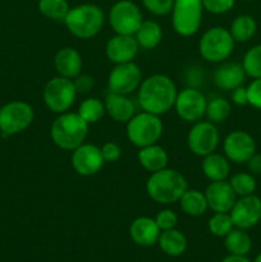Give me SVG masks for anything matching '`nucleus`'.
Returning <instances> with one entry per match:
<instances>
[{
  "instance_id": "obj_1",
  "label": "nucleus",
  "mask_w": 261,
  "mask_h": 262,
  "mask_svg": "<svg viewBox=\"0 0 261 262\" xmlns=\"http://www.w3.org/2000/svg\"><path fill=\"white\" fill-rule=\"evenodd\" d=\"M177 94V86L170 77L153 74L141 82L137 90V104L143 112L160 117L174 106Z\"/></svg>"
},
{
  "instance_id": "obj_2",
  "label": "nucleus",
  "mask_w": 261,
  "mask_h": 262,
  "mask_svg": "<svg viewBox=\"0 0 261 262\" xmlns=\"http://www.w3.org/2000/svg\"><path fill=\"white\" fill-rule=\"evenodd\" d=\"M187 188L188 183L183 174L170 168L151 173L146 181V193L154 202L160 205L178 202Z\"/></svg>"
},
{
  "instance_id": "obj_3",
  "label": "nucleus",
  "mask_w": 261,
  "mask_h": 262,
  "mask_svg": "<svg viewBox=\"0 0 261 262\" xmlns=\"http://www.w3.org/2000/svg\"><path fill=\"white\" fill-rule=\"evenodd\" d=\"M89 124L78 113L66 112L55 118L50 128L51 141L64 151H73L86 141Z\"/></svg>"
},
{
  "instance_id": "obj_4",
  "label": "nucleus",
  "mask_w": 261,
  "mask_h": 262,
  "mask_svg": "<svg viewBox=\"0 0 261 262\" xmlns=\"http://www.w3.org/2000/svg\"><path fill=\"white\" fill-rule=\"evenodd\" d=\"M63 22L74 37L87 40L95 37L102 30L105 14L99 5L84 3L71 8Z\"/></svg>"
},
{
  "instance_id": "obj_5",
  "label": "nucleus",
  "mask_w": 261,
  "mask_h": 262,
  "mask_svg": "<svg viewBox=\"0 0 261 262\" xmlns=\"http://www.w3.org/2000/svg\"><path fill=\"white\" fill-rule=\"evenodd\" d=\"M163 130L164 124L160 117L143 110L136 113L130 120L125 123V135L128 141L138 148L158 143Z\"/></svg>"
},
{
  "instance_id": "obj_6",
  "label": "nucleus",
  "mask_w": 261,
  "mask_h": 262,
  "mask_svg": "<svg viewBox=\"0 0 261 262\" xmlns=\"http://www.w3.org/2000/svg\"><path fill=\"white\" fill-rule=\"evenodd\" d=\"M234 38L229 30L220 26L205 31L199 41V53L209 63H223L234 50Z\"/></svg>"
},
{
  "instance_id": "obj_7",
  "label": "nucleus",
  "mask_w": 261,
  "mask_h": 262,
  "mask_svg": "<svg viewBox=\"0 0 261 262\" xmlns=\"http://www.w3.org/2000/svg\"><path fill=\"white\" fill-rule=\"evenodd\" d=\"M202 0H174L171 26L182 37H191L199 32L204 14Z\"/></svg>"
},
{
  "instance_id": "obj_8",
  "label": "nucleus",
  "mask_w": 261,
  "mask_h": 262,
  "mask_svg": "<svg viewBox=\"0 0 261 262\" xmlns=\"http://www.w3.org/2000/svg\"><path fill=\"white\" fill-rule=\"evenodd\" d=\"M77 90L73 79L56 76L46 82L42 91L44 104L49 110L56 114L69 112L77 97Z\"/></svg>"
},
{
  "instance_id": "obj_9",
  "label": "nucleus",
  "mask_w": 261,
  "mask_h": 262,
  "mask_svg": "<svg viewBox=\"0 0 261 262\" xmlns=\"http://www.w3.org/2000/svg\"><path fill=\"white\" fill-rule=\"evenodd\" d=\"M35 119L33 107L22 100H13L0 107V132L14 136L27 129Z\"/></svg>"
},
{
  "instance_id": "obj_10",
  "label": "nucleus",
  "mask_w": 261,
  "mask_h": 262,
  "mask_svg": "<svg viewBox=\"0 0 261 262\" xmlns=\"http://www.w3.org/2000/svg\"><path fill=\"white\" fill-rule=\"evenodd\" d=\"M109 25L118 35H135L143 22V15L140 7L132 0H118L110 8Z\"/></svg>"
},
{
  "instance_id": "obj_11",
  "label": "nucleus",
  "mask_w": 261,
  "mask_h": 262,
  "mask_svg": "<svg viewBox=\"0 0 261 262\" xmlns=\"http://www.w3.org/2000/svg\"><path fill=\"white\" fill-rule=\"evenodd\" d=\"M220 141L216 124L209 120H200L192 124L187 135V146L193 155L204 158L215 152Z\"/></svg>"
},
{
  "instance_id": "obj_12",
  "label": "nucleus",
  "mask_w": 261,
  "mask_h": 262,
  "mask_svg": "<svg viewBox=\"0 0 261 262\" xmlns=\"http://www.w3.org/2000/svg\"><path fill=\"white\" fill-rule=\"evenodd\" d=\"M207 100L205 95L194 87H186L177 94L174 109L177 115L187 123H196L202 120L206 113Z\"/></svg>"
},
{
  "instance_id": "obj_13",
  "label": "nucleus",
  "mask_w": 261,
  "mask_h": 262,
  "mask_svg": "<svg viewBox=\"0 0 261 262\" xmlns=\"http://www.w3.org/2000/svg\"><path fill=\"white\" fill-rule=\"evenodd\" d=\"M142 82V72L135 61L115 64L107 77V89L110 92L130 95L137 91Z\"/></svg>"
},
{
  "instance_id": "obj_14",
  "label": "nucleus",
  "mask_w": 261,
  "mask_h": 262,
  "mask_svg": "<svg viewBox=\"0 0 261 262\" xmlns=\"http://www.w3.org/2000/svg\"><path fill=\"white\" fill-rule=\"evenodd\" d=\"M71 163L78 176L92 177L101 170L105 161L101 155V148L84 142L72 151Z\"/></svg>"
},
{
  "instance_id": "obj_15",
  "label": "nucleus",
  "mask_w": 261,
  "mask_h": 262,
  "mask_svg": "<svg viewBox=\"0 0 261 262\" xmlns=\"http://www.w3.org/2000/svg\"><path fill=\"white\" fill-rule=\"evenodd\" d=\"M224 156L234 164L247 163L248 159L256 152V143L252 136L245 130H233L223 142Z\"/></svg>"
},
{
  "instance_id": "obj_16",
  "label": "nucleus",
  "mask_w": 261,
  "mask_h": 262,
  "mask_svg": "<svg viewBox=\"0 0 261 262\" xmlns=\"http://www.w3.org/2000/svg\"><path fill=\"white\" fill-rule=\"evenodd\" d=\"M234 228L247 230L256 227L261 220V199L255 194L237 199L229 212Z\"/></svg>"
},
{
  "instance_id": "obj_17",
  "label": "nucleus",
  "mask_w": 261,
  "mask_h": 262,
  "mask_svg": "<svg viewBox=\"0 0 261 262\" xmlns=\"http://www.w3.org/2000/svg\"><path fill=\"white\" fill-rule=\"evenodd\" d=\"M138 42L132 35H118L107 40L105 46V54L113 64H122L133 61L138 53Z\"/></svg>"
},
{
  "instance_id": "obj_18",
  "label": "nucleus",
  "mask_w": 261,
  "mask_h": 262,
  "mask_svg": "<svg viewBox=\"0 0 261 262\" xmlns=\"http://www.w3.org/2000/svg\"><path fill=\"white\" fill-rule=\"evenodd\" d=\"M207 206L212 212H230L233 205L237 201V194L233 191L229 182H210L205 189Z\"/></svg>"
},
{
  "instance_id": "obj_19",
  "label": "nucleus",
  "mask_w": 261,
  "mask_h": 262,
  "mask_svg": "<svg viewBox=\"0 0 261 262\" xmlns=\"http://www.w3.org/2000/svg\"><path fill=\"white\" fill-rule=\"evenodd\" d=\"M246 78V72L242 63L237 61H223L214 72V83L217 89L232 91L242 86Z\"/></svg>"
},
{
  "instance_id": "obj_20",
  "label": "nucleus",
  "mask_w": 261,
  "mask_h": 262,
  "mask_svg": "<svg viewBox=\"0 0 261 262\" xmlns=\"http://www.w3.org/2000/svg\"><path fill=\"white\" fill-rule=\"evenodd\" d=\"M105 112L117 123H127L136 114L135 101L129 95H120L115 92H107L105 96Z\"/></svg>"
},
{
  "instance_id": "obj_21",
  "label": "nucleus",
  "mask_w": 261,
  "mask_h": 262,
  "mask_svg": "<svg viewBox=\"0 0 261 262\" xmlns=\"http://www.w3.org/2000/svg\"><path fill=\"white\" fill-rule=\"evenodd\" d=\"M161 230L159 229L155 219L148 216L136 217L129 225L130 239L141 247H151L156 245Z\"/></svg>"
},
{
  "instance_id": "obj_22",
  "label": "nucleus",
  "mask_w": 261,
  "mask_h": 262,
  "mask_svg": "<svg viewBox=\"0 0 261 262\" xmlns=\"http://www.w3.org/2000/svg\"><path fill=\"white\" fill-rule=\"evenodd\" d=\"M82 67L83 61L81 54L74 48L66 46L59 49L54 56V68L60 77L74 79L82 73Z\"/></svg>"
},
{
  "instance_id": "obj_23",
  "label": "nucleus",
  "mask_w": 261,
  "mask_h": 262,
  "mask_svg": "<svg viewBox=\"0 0 261 262\" xmlns=\"http://www.w3.org/2000/svg\"><path fill=\"white\" fill-rule=\"evenodd\" d=\"M137 160L140 165L151 174L165 169L168 166L169 156L165 148L159 146L158 143H154V145L140 148L137 154Z\"/></svg>"
},
{
  "instance_id": "obj_24",
  "label": "nucleus",
  "mask_w": 261,
  "mask_h": 262,
  "mask_svg": "<svg viewBox=\"0 0 261 262\" xmlns=\"http://www.w3.org/2000/svg\"><path fill=\"white\" fill-rule=\"evenodd\" d=\"M201 170L210 182L225 181L229 176V160L222 154L211 152L202 158Z\"/></svg>"
},
{
  "instance_id": "obj_25",
  "label": "nucleus",
  "mask_w": 261,
  "mask_h": 262,
  "mask_svg": "<svg viewBox=\"0 0 261 262\" xmlns=\"http://www.w3.org/2000/svg\"><path fill=\"white\" fill-rule=\"evenodd\" d=\"M182 212L191 217H199L209 210L205 192L200 189L187 188L178 201Z\"/></svg>"
},
{
  "instance_id": "obj_26",
  "label": "nucleus",
  "mask_w": 261,
  "mask_h": 262,
  "mask_svg": "<svg viewBox=\"0 0 261 262\" xmlns=\"http://www.w3.org/2000/svg\"><path fill=\"white\" fill-rule=\"evenodd\" d=\"M158 245L165 255L170 256V257H178L186 252L187 238L181 230L173 228V229L163 230L160 233Z\"/></svg>"
},
{
  "instance_id": "obj_27",
  "label": "nucleus",
  "mask_w": 261,
  "mask_h": 262,
  "mask_svg": "<svg viewBox=\"0 0 261 262\" xmlns=\"http://www.w3.org/2000/svg\"><path fill=\"white\" fill-rule=\"evenodd\" d=\"M138 46L142 49H155L163 40V30L161 26L155 20H143L135 35Z\"/></svg>"
},
{
  "instance_id": "obj_28",
  "label": "nucleus",
  "mask_w": 261,
  "mask_h": 262,
  "mask_svg": "<svg viewBox=\"0 0 261 262\" xmlns=\"http://www.w3.org/2000/svg\"><path fill=\"white\" fill-rule=\"evenodd\" d=\"M224 245L229 255L246 256L252 248V241L246 230L233 228L224 237Z\"/></svg>"
},
{
  "instance_id": "obj_29",
  "label": "nucleus",
  "mask_w": 261,
  "mask_h": 262,
  "mask_svg": "<svg viewBox=\"0 0 261 262\" xmlns=\"http://www.w3.org/2000/svg\"><path fill=\"white\" fill-rule=\"evenodd\" d=\"M257 23L255 18L248 14H241L230 23L229 32L235 42H247L255 36Z\"/></svg>"
},
{
  "instance_id": "obj_30",
  "label": "nucleus",
  "mask_w": 261,
  "mask_h": 262,
  "mask_svg": "<svg viewBox=\"0 0 261 262\" xmlns=\"http://www.w3.org/2000/svg\"><path fill=\"white\" fill-rule=\"evenodd\" d=\"M79 117L87 123V124H95L102 119L106 112H105V104L97 97H87L79 104L78 112Z\"/></svg>"
},
{
  "instance_id": "obj_31",
  "label": "nucleus",
  "mask_w": 261,
  "mask_h": 262,
  "mask_svg": "<svg viewBox=\"0 0 261 262\" xmlns=\"http://www.w3.org/2000/svg\"><path fill=\"white\" fill-rule=\"evenodd\" d=\"M230 113H232V105L227 99L214 97L210 101H207L205 117L207 118L209 122L219 124V123L225 122L229 118Z\"/></svg>"
},
{
  "instance_id": "obj_32",
  "label": "nucleus",
  "mask_w": 261,
  "mask_h": 262,
  "mask_svg": "<svg viewBox=\"0 0 261 262\" xmlns=\"http://www.w3.org/2000/svg\"><path fill=\"white\" fill-rule=\"evenodd\" d=\"M37 7L38 12L44 17L51 20H61V22L71 9L68 0H38Z\"/></svg>"
},
{
  "instance_id": "obj_33",
  "label": "nucleus",
  "mask_w": 261,
  "mask_h": 262,
  "mask_svg": "<svg viewBox=\"0 0 261 262\" xmlns=\"http://www.w3.org/2000/svg\"><path fill=\"white\" fill-rule=\"evenodd\" d=\"M234 228L229 212H214L207 222V229L212 235L224 238Z\"/></svg>"
},
{
  "instance_id": "obj_34",
  "label": "nucleus",
  "mask_w": 261,
  "mask_h": 262,
  "mask_svg": "<svg viewBox=\"0 0 261 262\" xmlns=\"http://www.w3.org/2000/svg\"><path fill=\"white\" fill-rule=\"evenodd\" d=\"M237 197L250 196L256 191V179L251 173H237L228 181Z\"/></svg>"
},
{
  "instance_id": "obj_35",
  "label": "nucleus",
  "mask_w": 261,
  "mask_h": 262,
  "mask_svg": "<svg viewBox=\"0 0 261 262\" xmlns=\"http://www.w3.org/2000/svg\"><path fill=\"white\" fill-rule=\"evenodd\" d=\"M242 67L246 76L253 79L261 78V45L253 46L245 54Z\"/></svg>"
},
{
  "instance_id": "obj_36",
  "label": "nucleus",
  "mask_w": 261,
  "mask_h": 262,
  "mask_svg": "<svg viewBox=\"0 0 261 262\" xmlns=\"http://www.w3.org/2000/svg\"><path fill=\"white\" fill-rule=\"evenodd\" d=\"M147 12L154 15H166L173 9L174 0H141Z\"/></svg>"
},
{
  "instance_id": "obj_37",
  "label": "nucleus",
  "mask_w": 261,
  "mask_h": 262,
  "mask_svg": "<svg viewBox=\"0 0 261 262\" xmlns=\"http://www.w3.org/2000/svg\"><path fill=\"white\" fill-rule=\"evenodd\" d=\"M155 222L158 224L159 229L163 232V230H169L173 229L178 224V215L170 209H163L156 214Z\"/></svg>"
},
{
  "instance_id": "obj_38",
  "label": "nucleus",
  "mask_w": 261,
  "mask_h": 262,
  "mask_svg": "<svg viewBox=\"0 0 261 262\" xmlns=\"http://www.w3.org/2000/svg\"><path fill=\"white\" fill-rule=\"evenodd\" d=\"M235 4V0H202L204 9L212 14H224Z\"/></svg>"
},
{
  "instance_id": "obj_39",
  "label": "nucleus",
  "mask_w": 261,
  "mask_h": 262,
  "mask_svg": "<svg viewBox=\"0 0 261 262\" xmlns=\"http://www.w3.org/2000/svg\"><path fill=\"white\" fill-rule=\"evenodd\" d=\"M100 148L105 163H117L122 156V147L117 142H106Z\"/></svg>"
},
{
  "instance_id": "obj_40",
  "label": "nucleus",
  "mask_w": 261,
  "mask_h": 262,
  "mask_svg": "<svg viewBox=\"0 0 261 262\" xmlns=\"http://www.w3.org/2000/svg\"><path fill=\"white\" fill-rule=\"evenodd\" d=\"M248 104L261 110V78H256L247 87Z\"/></svg>"
},
{
  "instance_id": "obj_41",
  "label": "nucleus",
  "mask_w": 261,
  "mask_h": 262,
  "mask_svg": "<svg viewBox=\"0 0 261 262\" xmlns=\"http://www.w3.org/2000/svg\"><path fill=\"white\" fill-rule=\"evenodd\" d=\"M74 87L78 94H87L95 87V78L89 74H79L73 79Z\"/></svg>"
},
{
  "instance_id": "obj_42",
  "label": "nucleus",
  "mask_w": 261,
  "mask_h": 262,
  "mask_svg": "<svg viewBox=\"0 0 261 262\" xmlns=\"http://www.w3.org/2000/svg\"><path fill=\"white\" fill-rule=\"evenodd\" d=\"M230 100L237 106H245L248 104V96H247V87L240 86L237 89L230 91Z\"/></svg>"
},
{
  "instance_id": "obj_43",
  "label": "nucleus",
  "mask_w": 261,
  "mask_h": 262,
  "mask_svg": "<svg viewBox=\"0 0 261 262\" xmlns=\"http://www.w3.org/2000/svg\"><path fill=\"white\" fill-rule=\"evenodd\" d=\"M247 166L252 176H261V154H253L248 159Z\"/></svg>"
},
{
  "instance_id": "obj_44",
  "label": "nucleus",
  "mask_w": 261,
  "mask_h": 262,
  "mask_svg": "<svg viewBox=\"0 0 261 262\" xmlns=\"http://www.w3.org/2000/svg\"><path fill=\"white\" fill-rule=\"evenodd\" d=\"M222 262H251L246 256H237V255H229L225 258H223Z\"/></svg>"
},
{
  "instance_id": "obj_45",
  "label": "nucleus",
  "mask_w": 261,
  "mask_h": 262,
  "mask_svg": "<svg viewBox=\"0 0 261 262\" xmlns=\"http://www.w3.org/2000/svg\"><path fill=\"white\" fill-rule=\"evenodd\" d=\"M253 262H261V252L258 253L257 256L255 257V260H253Z\"/></svg>"
},
{
  "instance_id": "obj_46",
  "label": "nucleus",
  "mask_w": 261,
  "mask_h": 262,
  "mask_svg": "<svg viewBox=\"0 0 261 262\" xmlns=\"http://www.w3.org/2000/svg\"><path fill=\"white\" fill-rule=\"evenodd\" d=\"M243 2H251V0H243Z\"/></svg>"
}]
</instances>
